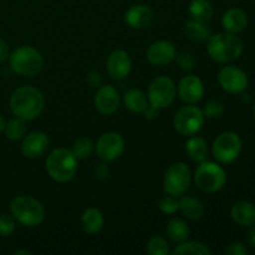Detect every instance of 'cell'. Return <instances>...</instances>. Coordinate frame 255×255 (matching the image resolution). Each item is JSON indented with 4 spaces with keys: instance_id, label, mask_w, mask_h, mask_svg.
Listing matches in <instances>:
<instances>
[{
    "instance_id": "1",
    "label": "cell",
    "mask_w": 255,
    "mask_h": 255,
    "mask_svg": "<svg viewBox=\"0 0 255 255\" xmlns=\"http://www.w3.org/2000/svg\"><path fill=\"white\" fill-rule=\"evenodd\" d=\"M9 106L15 117L29 122L37 119L44 111L45 97L42 92L35 87L21 86L11 94Z\"/></svg>"
},
{
    "instance_id": "2",
    "label": "cell",
    "mask_w": 255,
    "mask_h": 255,
    "mask_svg": "<svg viewBox=\"0 0 255 255\" xmlns=\"http://www.w3.org/2000/svg\"><path fill=\"white\" fill-rule=\"evenodd\" d=\"M207 51L214 61L228 64L239 59L243 52V41L232 32H218L207 40Z\"/></svg>"
},
{
    "instance_id": "3",
    "label": "cell",
    "mask_w": 255,
    "mask_h": 255,
    "mask_svg": "<svg viewBox=\"0 0 255 255\" xmlns=\"http://www.w3.org/2000/svg\"><path fill=\"white\" fill-rule=\"evenodd\" d=\"M46 172L54 181L59 183H67L75 177L77 172V158L71 149L61 147L56 148L47 156Z\"/></svg>"
},
{
    "instance_id": "4",
    "label": "cell",
    "mask_w": 255,
    "mask_h": 255,
    "mask_svg": "<svg viewBox=\"0 0 255 255\" xmlns=\"http://www.w3.org/2000/svg\"><path fill=\"white\" fill-rule=\"evenodd\" d=\"M7 60L12 72L25 77L35 76L41 71L44 66V57L41 52L27 45H22L12 50Z\"/></svg>"
},
{
    "instance_id": "5",
    "label": "cell",
    "mask_w": 255,
    "mask_h": 255,
    "mask_svg": "<svg viewBox=\"0 0 255 255\" xmlns=\"http://www.w3.org/2000/svg\"><path fill=\"white\" fill-rule=\"evenodd\" d=\"M10 213L15 221L25 227H37L44 222L45 209L36 198L17 196L10 203Z\"/></svg>"
},
{
    "instance_id": "6",
    "label": "cell",
    "mask_w": 255,
    "mask_h": 255,
    "mask_svg": "<svg viewBox=\"0 0 255 255\" xmlns=\"http://www.w3.org/2000/svg\"><path fill=\"white\" fill-rule=\"evenodd\" d=\"M193 178L201 191L206 193H216L226 184L227 174L221 164L206 159L197 167Z\"/></svg>"
},
{
    "instance_id": "7",
    "label": "cell",
    "mask_w": 255,
    "mask_h": 255,
    "mask_svg": "<svg viewBox=\"0 0 255 255\" xmlns=\"http://www.w3.org/2000/svg\"><path fill=\"white\" fill-rule=\"evenodd\" d=\"M192 182V173L189 167L183 162H176L167 168L163 177V189L167 194L182 197Z\"/></svg>"
},
{
    "instance_id": "8",
    "label": "cell",
    "mask_w": 255,
    "mask_h": 255,
    "mask_svg": "<svg viewBox=\"0 0 255 255\" xmlns=\"http://www.w3.org/2000/svg\"><path fill=\"white\" fill-rule=\"evenodd\" d=\"M203 111L193 105L183 106L173 117V127L182 136H193L198 133L204 125Z\"/></svg>"
},
{
    "instance_id": "9",
    "label": "cell",
    "mask_w": 255,
    "mask_h": 255,
    "mask_svg": "<svg viewBox=\"0 0 255 255\" xmlns=\"http://www.w3.org/2000/svg\"><path fill=\"white\" fill-rule=\"evenodd\" d=\"M242 152V139L236 132L226 131L219 134L213 142L212 153L219 163H232Z\"/></svg>"
},
{
    "instance_id": "10",
    "label": "cell",
    "mask_w": 255,
    "mask_h": 255,
    "mask_svg": "<svg viewBox=\"0 0 255 255\" xmlns=\"http://www.w3.org/2000/svg\"><path fill=\"white\" fill-rule=\"evenodd\" d=\"M177 95V87L173 80L168 76H158L149 84L148 102L151 106L162 110L173 104Z\"/></svg>"
},
{
    "instance_id": "11",
    "label": "cell",
    "mask_w": 255,
    "mask_h": 255,
    "mask_svg": "<svg viewBox=\"0 0 255 255\" xmlns=\"http://www.w3.org/2000/svg\"><path fill=\"white\" fill-rule=\"evenodd\" d=\"M95 149L104 162H112L119 158L125 149V139L117 132H105L95 144Z\"/></svg>"
},
{
    "instance_id": "12",
    "label": "cell",
    "mask_w": 255,
    "mask_h": 255,
    "mask_svg": "<svg viewBox=\"0 0 255 255\" xmlns=\"http://www.w3.org/2000/svg\"><path fill=\"white\" fill-rule=\"evenodd\" d=\"M218 82L222 89L232 95H241L248 87V76L246 72L239 67L224 66L218 72Z\"/></svg>"
},
{
    "instance_id": "13",
    "label": "cell",
    "mask_w": 255,
    "mask_h": 255,
    "mask_svg": "<svg viewBox=\"0 0 255 255\" xmlns=\"http://www.w3.org/2000/svg\"><path fill=\"white\" fill-rule=\"evenodd\" d=\"M177 56L176 46L171 41L159 40L148 46L146 51V59L153 66H164L174 61Z\"/></svg>"
},
{
    "instance_id": "14",
    "label": "cell",
    "mask_w": 255,
    "mask_h": 255,
    "mask_svg": "<svg viewBox=\"0 0 255 255\" xmlns=\"http://www.w3.org/2000/svg\"><path fill=\"white\" fill-rule=\"evenodd\" d=\"M120 102L119 91L112 85H101L94 99L95 107L102 115H114L119 110Z\"/></svg>"
},
{
    "instance_id": "15",
    "label": "cell",
    "mask_w": 255,
    "mask_h": 255,
    "mask_svg": "<svg viewBox=\"0 0 255 255\" xmlns=\"http://www.w3.org/2000/svg\"><path fill=\"white\" fill-rule=\"evenodd\" d=\"M49 147V137L42 131H32L25 134L21 142L22 156L29 159H35L41 157Z\"/></svg>"
},
{
    "instance_id": "16",
    "label": "cell",
    "mask_w": 255,
    "mask_h": 255,
    "mask_svg": "<svg viewBox=\"0 0 255 255\" xmlns=\"http://www.w3.org/2000/svg\"><path fill=\"white\" fill-rule=\"evenodd\" d=\"M107 72L116 81L126 79L132 69V60L125 50H115L107 57Z\"/></svg>"
},
{
    "instance_id": "17",
    "label": "cell",
    "mask_w": 255,
    "mask_h": 255,
    "mask_svg": "<svg viewBox=\"0 0 255 255\" xmlns=\"http://www.w3.org/2000/svg\"><path fill=\"white\" fill-rule=\"evenodd\" d=\"M179 99L188 105L201 101L204 95V86L202 80L196 75H187L179 81L177 86Z\"/></svg>"
},
{
    "instance_id": "18",
    "label": "cell",
    "mask_w": 255,
    "mask_h": 255,
    "mask_svg": "<svg viewBox=\"0 0 255 255\" xmlns=\"http://www.w3.org/2000/svg\"><path fill=\"white\" fill-rule=\"evenodd\" d=\"M125 21L132 29H146L153 21V10L146 4L132 5L125 12Z\"/></svg>"
},
{
    "instance_id": "19",
    "label": "cell",
    "mask_w": 255,
    "mask_h": 255,
    "mask_svg": "<svg viewBox=\"0 0 255 255\" xmlns=\"http://www.w3.org/2000/svg\"><path fill=\"white\" fill-rule=\"evenodd\" d=\"M222 25L227 32L238 34L248 26V15L239 7H231L222 16Z\"/></svg>"
},
{
    "instance_id": "20",
    "label": "cell",
    "mask_w": 255,
    "mask_h": 255,
    "mask_svg": "<svg viewBox=\"0 0 255 255\" xmlns=\"http://www.w3.org/2000/svg\"><path fill=\"white\" fill-rule=\"evenodd\" d=\"M232 219L243 227L255 226V206L251 202L239 201L231 209Z\"/></svg>"
},
{
    "instance_id": "21",
    "label": "cell",
    "mask_w": 255,
    "mask_h": 255,
    "mask_svg": "<svg viewBox=\"0 0 255 255\" xmlns=\"http://www.w3.org/2000/svg\"><path fill=\"white\" fill-rule=\"evenodd\" d=\"M80 223H81V227L82 229H84L85 233L97 234L99 232H101L102 228H104V214H102V212L100 211V209L91 207V208H87L86 211L82 213Z\"/></svg>"
},
{
    "instance_id": "22",
    "label": "cell",
    "mask_w": 255,
    "mask_h": 255,
    "mask_svg": "<svg viewBox=\"0 0 255 255\" xmlns=\"http://www.w3.org/2000/svg\"><path fill=\"white\" fill-rule=\"evenodd\" d=\"M188 14L192 20L206 24L213 17L214 7L208 0H192L188 5Z\"/></svg>"
},
{
    "instance_id": "23",
    "label": "cell",
    "mask_w": 255,
    "mask_h": 255,
    "mask_svg": "<svg viewBox=\"0 0 255 255\" xmlns=\"http://www.w3.org/2000/svg\"><path fill=\"white\" fill-rule=\"evenodd\" d=\"M124 104L128 111L133 114H143L148 107V97L138 89H131L124 95Z\"/></svg>"
},
{
    "instance_id": "24",
    "label": "cell",
    "mask_w": 255,
    "mask_h": 255,
    "mask_svg": "<svg viewBox=\"0 0 255 255\" xmlns=\"http://www.w3.org/2000/svg\"><path fill=\"white\" fill-rule=\"evenodd\" d=\"M186 151L189 158L194 162L206 161L208 156V144L206 139L199 136H189V138L186 142Z\"/></svg>"
},
{
    "instance_id": "25",
    "label": "cell",
    "mask_w": 255,
    "mask_h": 255,
    "mask_svg": "<svg viewBox=\"0 0 255 255\" xmlns=\"http://www.w3.org/2000/svg\"><path fill=\"white\" fill-rule=\"evenodd\" d=\"M166 233H167V237H168L173 243L179 244L182 243V242L188 239L189 228L183 219L172 218L171 221L167 223Z\"/></svg>"
},
{
    "instance_id": "26",
    "label": "cell",
    "mask_w": 255,
    "mask_h": 255,
    "mask_svg": "<svg viewBox=\"0 0 255 255\" xmlns=\"http://www.w3.org/2000/svg\"><path fill=\"white\" fill-rule=\"evenodd\" d=\"M179 209L182 211L183 216L192 221L199 219L204 213V207L202 202L189 196H183L179 199Z\"/></svg>"
},
{
    "instance_id": "27",
    "label": "cell",
    "mask_w": 255,
    "mask_h": 255,
    "mask_svg": "<svg viewBox=\"0 0 255 255\" xmlns=\"http://www.w3.org/2000/svg\"><path fill=\"white\" fill-rule=\"evenodd\" d=\"M184 34L194 41H207L211 36V31L204 22L196 21V20H188L183 25Z\"/></svg>"
},
{
    "instance_id": "28",
    "label": "cell",
    "mask_w": 255,
    "mask_h": 255,
    "mask_svg": "<svg viewBox=\"0 0 255 255\" xmlns=\"http://www.w3.org/2000/svg\"><path fill=\"white\" fill-rule=\"evenodd\" d=\"M173 255H184V254H192V255H208L211 254V251L208 247L204 246L201 242L194 241H184L182 243L177 244L176 248L172 252Z\"/></svg>"
},
{
    "instance_id": "29",
    "label": "cell",
    "mask_w": 255,
    "mask_h": 255,
    "mask_svg": "<svg viewBox=\"0 0 255 255\" xmlns=\"http://www.w3.org/2000/svg\"><path fill=\"white\" fill-rule=\"evenodd\" d=\"M26 121L19 119V117H15V119L7 121L4 128L5 136L10 141H20V139H22L26 134Z\"/></svg>"
},
{
    "instance_id": "30",
    "label": "cell",
    "mask_w": 255,
    "mask_h": 255,
    "mask_svg": "<svg viewBox=\"0 0 255 255\" xmlns=\"http://www.w3.org/2000/svg\"><path fill=\"white\" fill-rule=\"evenodd\" d=\"M95 149V144L92 143L91 139L86 137H80L74 142L71 152L77 159H86L92 154Z\"/></svg>"
},
{
    "instance_id": "31",
    "label": "cell",
    "mask_w": 255,
    "mask_h": 255,
    "mask_svg": "<svg viewBox=\"0 0 255 255\" xmlns=\"http://www.w3.org/2000/svg\"><path fill=\"white\" fill-rule=\"evenodd\" d=\"M147 253L149 255H167L169 253L168 242L162 237H152L147 243Z\"/></svg>"
},
{
    "instance_id": "32",
    "label": "cell",
    "mask_w": 255,
    "mask_h": 255,
    "mask_svg": "<svg viewBox=\"0 0 255 255\" xmlns=\"http://www.w3.org/2000/svg\"><path fill=\"white\" fill-rule=\"evenodd\" d=\"M158 208L164 214H174L179 209V201L174 196H166L159 201Z\"/></svg>"
},
{
    "instance_id": "33",
    "label": "cell",
    "mask_w": 255,
    "mask_h": 255,
    "mask_svg": "<svg viewBox=\"0 0 255 255\" xmlns=\"http://www.w3.org/2000/svg\"><path fill=\"white\" fill-rule=\"evenodd\" d=\"M202 111L206 119H218L224 114V105L219 101H209Z\"/></svg>"
},
{
    "instance_id": "34",
    "label": "cell",
    "mask_w": 255,
    "mask_h": 255,
    "mask_svg": "<svg viewBox=\"0 0 255 255\" xmlns=\"http://www.w3.org/2000/svg\"><path fill=\"white\" fill-rule=\"evenodd\" d=\"M15 231V219L10 214H0V237H10Z\"/></svg>"
},
{
    "instance_id": "35",
    "label": "cell",
    "mask_w": 255,
    "mask_h": 255,
    "mask_svg": "<svg viewBox=\"0 0 255 255\" xmlns=\"http://www.w3.org/2000/svg\"><path fill=\"white\" fill-rule=\"evenodd\" d=\"M174 60H176L179 69L183 70V71H191V70L194 69V65H196V60L188 52H182V54L177 55Z\"/></svg>"
},
{
    "instance_id": "36",
    "label": "cell",
    "mask_w": 255,
    "mask_h": 255,
    "mask_svg": "<svg viewBox=\"0 0 255 255\" xmlns=\"http://www.w3.org/2000/svg\"><path fill=\"white\" fill-rule=\"evenodd\" d=\"M226 254L228 255H247L248 254V249L246 248L243 243L241 242H233V243L228 244L226 248Z\"/></svg>"
},
{
    "instance_id": "37",
    "label": "cell",
    "mask_w": 255,
    "mask_h": 255,
    "mask_svg": "<svg viewBox=\"0 0 255 255\" xmlns=\"http://www.w3.org/2000/svg\"><path fill=\"white\" fill-rule=\"evenodd\" d=\"M87 84L91 87H100L102 85V76L97 71H91L87 74L86 77Z\"/></svg>"
},
{
    "instance_id": "38",
    "label": "cell",
    "mask_w": 255,
    "mask_h": 255,
    "mask_svg": "<svg viewBox=\"0 0 255 255\" xmlns=\"http://www.w3.org/2000/svg\"><path fill=\"white\" fill-rule=\"evenodd\" d=\"M9 55H10V49H9V45L5 40H2L0 37V62H4L9 59Z\"/></svg>"
},
{
    "instance_id": "39",
    "label": "cell",
    "mask_w": 255,
    "mask_h": 255,
    "mask_svg": "<svg viewBox=\"0 0 255 255\" xmlns=\"http://www.w3.org/2000/svg\"><path fill=\"white\" fill-rule=\"evenodd\" d=\"M144 116H146V119L148 120H154L157 116H158V109H156V107L151 106V105H148V107H147L146 110H144Z\"/></svg>"
},
{
    "instance_id": "40",
    "label": "cell",
    "mask_w": 255,
    "mask_h": 255,
    "mask_svg": "<svg viewBox=\"0 0 255 255\" xmlns=\"http://www.w3.org/2000/svg\"><path fill=\"white\" fill-rule=\"evenodd\" d=\"M247 241L252 248H255V226H251L247 233Z\"/></svg>"
},
{
    "instance_id": "41",
    "label": "cell",
    "mask_w": 255,
    "mask_h": 255,
    "mask_svg": "<svg viewBox=\"0 0 255 255\" xmlns=\"http://www.w3.org/2000/svg\"><path fill=\"white\" fill-rule=\"evenodd\" d=\"M30 255L31 254V252H29L27 249H17V251H15V255Z\"/></svg>"
},
{
    "instance_id": "42",
    "label": "cell",
    "mask_w": 255,
    "mask_h": 255,
    "mask_svg": "<svg viewBox=\"0 0 255 255\" xmlns=\"http://www.w3.org/2000/svg\"><path fill=\"white\" fill-rule=\"evenodd\" d=\"M5 125H6V122H5V120L2 119L1 116H0V132H2V131H4V128H5Z\"/></svg>"
},
{
    "instance_id": "43",
    "label": "cell",
    "mask_w": 255,
    "mask_h": 255,
    "mask_svg": "<svg viewBox=\"0 0 255 255\" xmlns=\"http://www.w3.org/2000/svg\"><path fill=\"white\" fill-rule=\"evenodd\" d=\"M253 115H254V119H255V102H254V105H253Z\"/></svg>"
}]
</instances>
